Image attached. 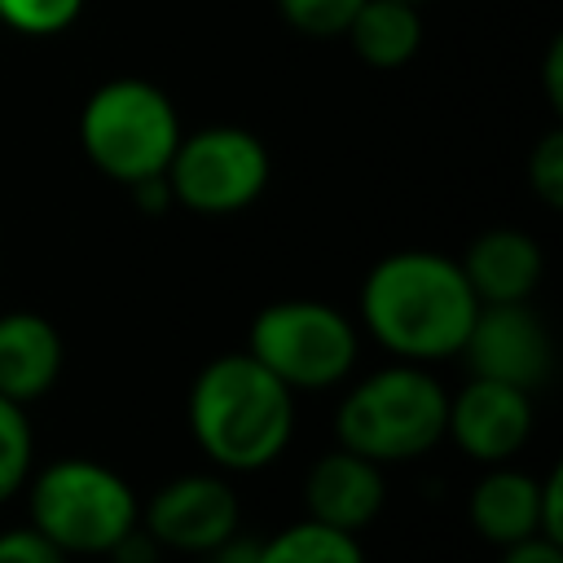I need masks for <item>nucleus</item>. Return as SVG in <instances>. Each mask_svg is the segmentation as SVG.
<instances>
[{
    "label": "nucleus",
    "mask_w": 563,
    "mask_h": 563,
    "mask_svg": "<svg viewBox=\"0 0 563 563\" xmlns=\"http://www.w3.org/2000/svg\"><path fill=\"white\" fill-rule=\"evenodd\" d=\"M475 290L457 260L440 251H391L361 286V321L396 361L457 356L471 321Z\"/></svg>",
    "instance_id": "nucleus-1"
},
{
    "label": "nucleus",
    "mask_w": 563,
    "mask_h": 563,
    "mask_svg": "<svg viewBox=\"0 0 563 563\" xmlns=\"http://www.w3.org/2000/svg\"><path fill=\"white\" fill-rule=\"evenodd\" d=\"M189 431L216 466L264 471L295 435V391L251 352H224L189 387Z\"/></svg>",
    "instance_id": "nucleus-2"
},
{
    "label": "nucleus",
    "mask_w": 563,
    "mask_h": 563,
    "mask_svg": "<svg viewBox=\"0 0 563 563\" xmlns=\"http://www.w3.org/2000/svg\"><path fill=\"white\" fill-rule=\"evenodd\" d=\"M444 413L449 391L418 361H396L361 378L343 396L334 413V435L343 449L387 466L422 457L444 435Z\"/></svg>",
    "instance_id": "nucleus-3"
},
{
    "label": "nucleus",
    "mask_w": 563,
    "mask_h": 563,
    "mask_svg": "<svg viewBox=\"0 0 563 563\" xmlns=\"http://www.w3.org/2000/svg\"><path fill=\"white\" fill-rule=\"evenodd\" d=\"M176 141H180L176 106L163 88L145 79H110L84 101L79 145L88 163L119 185L163 176L176 154Z\"/></svg>",
    "instance_id": "nucleus-4"
},
{
    "label": "nucleus",
    "mask_w": 563,
    "mask_h": 563,
    "mask_svg": "<svg viewBox=\"0 0 563 563\" xmlns=\"http://www.w3.org/2000/svg\"><path fill=\"white\" fill-rule=\"evenodd\" d=\"M26 488L31 523L66 554H110V545L141 523L132 484L92 457L48 462L26 479Z\"/></svg>",
    "instance_id": "nucleus-5"
},
{
    "label": "nucleus",
    "mask_w": 563,
    "mask_h": 563,
    "mask_svg": "<svg viewBox=\"0 0 563 563\" xmlns=\"http://www.w3.org/2000/svg\"><path fill=\"white\" fill-rule=\"evenodd\" d=\"M246 352L290 391H325L343 383L361 356L347 312L321 299H277L255 312Z\"/></svg>",
    "instance_id": "nucleus-6"
},
{
    "label": "nucleus",
    "mask_w": 563,
    "mask_h": 563,
    "mask_svg": "<svg viewBox=\"0 0 563 563\" xmlns=\"http://www.w3.org/2000/svg\"><path fill=\"white\" fill-rule=\"evenodd\" d=\"M172 198L198 216H233L251 207L268 185V150L255 132L216 123L202 132H180L167 163Z\"/></svg>",
    "instance_id": "nucleus-7"
},
{
    "label": "nucleus",
    "mask_w": 563,
    "mask_h": 563,
    "mask_svg": "<svg viewBox=\"0 0 563 563\" xmlns=\"http://www.w3.org/2000/svg\"><path fill=\"white\" fill-rule=\"evenodd\" d=\"M475 378H497L537 391L554 369V339L545 321L523 303H479L457 347Z\"/></svg>",
    "instance_id": "nucleus-8"
},
{
    "label": "nucleus",
    "mask_w": 563,
    "mask_h": 563,
    "mask_svg": "<svg viewBox=\"0 0 563 563\" xmlns=\"http://www.w3.org/2000/svg\"><path fill=\"white\" fill-rule=\"evenodd\" d=\"M242 523V506L238 493L220 479V475H176L163 488H154V497L141 510V528L180 554H207L211 545H220L224 537H233Z\"/></svg>",
    "instance_id": "nucleus-9"
},
{
    "label": "nucleus",
    "mask_w": 563,
    "mask_h": 563,
    "mask_svg": "<svg viewBox=\"0 0 563 563\" xmlns=\"http://www.w3.org/2000/svg\"><path fill=\"white\" fill-rule=\"evenodd\" d=\"M532 418H537L532 391L471 374V383L457 396H449L444 435H453V444L466 457L497 466V462H510L528 444Z\"/></svg>",
    "instance_id": "nucleus-10"
},
{
    "label": "nucleus",
    "mask_w": 563,
    "mask_h": 563,
    "mask_svg": "<svg viewBox=\"0 0 563 563\" xmlns=\"http://www.w3.org/2000/svg\"><path fill=\"white\" fill-rule=\"evenodd\" d=\"M303 506H308V519H317V523H330V528H343V532H361L387 506L383 466L339 444V449L321 453L308 466Z\"/></svg>",
    "instance_id": "nucleus-11"
},
{
    "label": "nucleus",
    "mask_w": 563,
    "mask_h": 563,
    "mask_svg": "<svg viewBox=\"0 0 563 563\" xmlns=\"http://www.w3.org/2000/svg\"><path fill=\"white\" fill-rule=\"evenodd\" d=\"M457 264L479 303H523L545 273L541 246L523 229H484Z\"/></svg>",
    "instance_id": "nucleus-12"
},
{
    "label": "nucleus",
    "mask_w": 563,
    "mask_h": 563,
    "mask_svg": "<svg viewBox=\"0 0 563 563\" xmlns=\"http://www.w3.org/2000/svg\"><path fill=\"white\" fill-rule=\"evenodd\" d=\"M57 374H62L57 325L26 308L0 312V396L31 405L53 391Z\"/></svg>",
    "instance_id": "nucleus-13"
},
{
    "label": "nucleus",
    "mask_w": 563,
    "mask_h": 563,
    "mask_svg": "<svg viewBox=\"0 0 563 563\" xmlns=\"http://www.w3.org/2000/svg\"><path fill=\"white\" fill-rule=\"evenodd\" d=\"M471 528L488 545H515L528 537H541V479L528 471H515L497 462L475 488H471Z\"/></svg>",
    "instance_id": "nucleus-14"
},
{
    "label": "nucleus",
    "mask_w": 563,
    "mask_h": 563,
    "mask_svg": "<svg viewBox=\"0 0 563 563\" xmlns=\"http://www.w3.org/2000/svg\"><path fill=\"white\" fill-rule=\"evenodd\" d=\"M343 35L352 40L361 62H369L378 70H396L418 53L422 18H418V4H409V0H361V9Z\"/></svg>",
    "instance_id": "nucleus-15"
},
{
    "label": "nucleus",
    "mask_w": 563,
    "mask_h": 563,
    "mask_svg": "<svg viewBox=\"0 0 563 563\" xmlns=\"http://www.w3.org/2000/svg\"><path fill=\"white\" fill-rule=\"evenodd\" d=\"M260 563H365V550L356 541V532L317 523V519H299L290 528H282L277 537L260 541Z\"/></svg>",
    "instance_id": "nucleus-16"
},
{
    "label": "nucleus",
    "mask_w": 563,
    "mask_h": 563,
    "mask_svg": "<svg viewBox=\"0 0 563 563\" xmlns=\"http://www.w3.org/2000/svg\"><path fill=\"white\" fill-rule=\"evenodd\" d=\"M35 471V435L26 422V405L0 396V501L26 488Z\"/></svg>",
    "instance_id": "nucleus-17"
},
{
    "label": "nucleus",
    "mask_w": 563,
    "mask_h": 563,
    "mask_svg": "<svg viewBox=\"0 0 563 563\" xmlns=\"http://www.w3.org/2000/svg\"><path fill=\"white\" fill-rule=\"evenodd\" d=\"M84 0H0V22L22 35H57L79 18Z\"/></svg>",
    "instance_id": "nucleus-18"
},
{
    "label": "nucleus",
    "mask_w": 563,
    "mask_h": 563,
    "mask_svg": "<svg viewBox=\"0 0 563 563\" xmlns=\"http://www.w3.org/2000/svg\"><path fill=\"white\" fill-rule=\"evenodd\" d=\"M277 9L286 18V26H295L303 35L330 40V35H343L347 31V22L356 18L361 0H277Z\"/></svg>",
    "instance_id": "nucleus-19"
},
{
    "label": "nucleus",
    "mask_w": 563,
    "mask_h": 563,
    "mask_svg": "<svg viewBox=\"0 0 563 563\" xmlns=\"http://www.w3.org/2000/svg\"><path fill=\"white\" fill-rule=\"evenodd\" d=\"M528 185H532V194L554 211V207H563V132L554 128V132H545L541 141H537V150L528 154Z\"/></svg>",
    "instance_id": "nucleus-20"
},
{
    "label": "nucleus",
    "mask_w": 563,
    "mask_h": 563,
    "mask_svg": "<svg viewBox=\"0 0 563 563\" xmlns=\"http://www.w3.org/2000/svg\"><path fill=\"white\" fill-rule=\"evenodd\" d=\"M0 563H70L62 545H53L35 523L0 532Z\"/></svg>",
    "instance_id": "nucleus-21"
},
{
    "label": "nucleus",
    "mask_w": 563,
    "mask_h": 563,
    "mask_svg": "<svg viewBox=\"0 0 563 563\" xmlns=\"http://www.w3.org/2000/svg\"><path fill=\"white\" fill-rule=\"evenodd\" d=\"M563 471H545L541 479V537L545 541H559L563 545Z\"/></svg>",
    "instance_id": "nucleus-22"
},
{
    "label": "nucleus",
    "mask_w": 563,
    "mask_h": 563,
    "mask_svg": "<svg viewBox=\"0 0 563 563\" xmlns=\"http://www.w3.org/2000/svg\"><path fill=\"white\" fill-rule=\"evenodd\" d=\"M501 563H563V545L545 537H528L501 550Z\"/></svg>",
    "instance_id": "nucleus-23"
},
{
    "label": "nucleus",
    "mask_w": 563,
    "mask_h": 563,
    "mask_svg": "<svg viewBox=\"0 0 563 563\" xmlns=\"http://www.w3.org/2000/svg\"><path fill=\"white\" fill-rule=\"evenodd\" d=\"M202 559H207V563H260V541L233 532V537H224L220 545H211Z\"/></svg>",
    "instance_id": "nucleus-24"
},
{
    "label": "nucleus",
    "mask_w": 563,
    "mask_h": 563,
    "mask_svg": "<svg viewBox=\"0 0 563 563\" xmlns=\"http://www.w3.org/2000/svg\"><path fill=\"white\" fill-rule=\"evenodd\" d=\"M559 62H563V44H554V48H550V57H545V92H550V101H554V106H563V84H559Z\"/></svg>",
    "instance_id": "nucleus-25"
},
{
    "label": "nucleus",
    "mask_w": 563,
    "mask_h": 563,
    "mask_svg": "<svg viewBox=\"0 0 563 563\" xmlns=\"http://www.w3.org/2000/svg\"><path fill=\"white\" fill-rule=\"evenodd\" d=\"M409 4H427V0H409Z\"/></svg>",
    "instance_id": "nucleus-26"
}]
</instances>
